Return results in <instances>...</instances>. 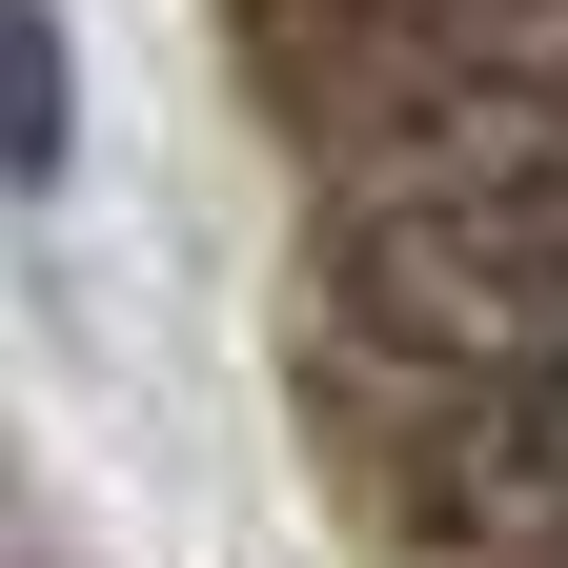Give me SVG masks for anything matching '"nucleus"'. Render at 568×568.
<instances>
[{
    "label": "nucleus",
    "mask_w": 568,
    "mask_h": 568,
    "mask_svg": "<svg viewBox=\"0 0 568 568\" xmlns=\"http://www.w3.org/2000/svg\"><path fill=\"white\" fill-rule=\"evenodd\" d=\"M325 345L345 366H406L426 406L487 386V366H548L568 345V163L325 203Z\"/></svg>",
    "instance_id": "obj_1"
},
{
    "label": "nucleus",
    "mask_w": 568,
    "mask_h": 568,
    "mask_svg": "<svg viewBox=\"0 0 568 568\" xmlns=\"http://www.w3.org/2000/svg\"><path fill=\"white\" fill-rule=\"evenodd\" d=\"M406 528L447 568H568V345L487 366L406 426Z\"/></svg>",
    "instance_id": "obj_2"
}]
</instances>
